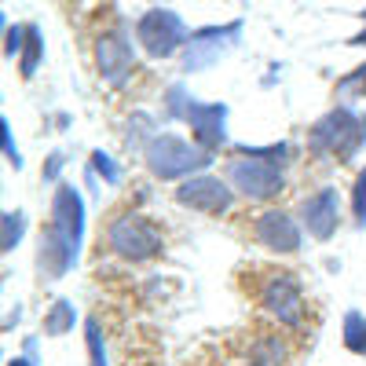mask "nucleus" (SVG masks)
Segmentation results:
<instances>
[{
    "label": "nucleus",
    "instance_id": "obj_26",
    "mask_svg": "<svg viewBox=\"0 0 366 366\" xmlns=\"http://www.w3.org/2000/svg\"><path fill=\"white\" fill-rule=\"evenodd\" d=\"M0 143H4V158H8V165L19 172V169H22V154H19V147H15V139H11L8 117H0Z\"/></svg>",
    "mask_w": 366,
    "mask_h": 366
},
{
    "label": "nucleus",
    "instance_id": "obj_2",
    "mask_svg": "<svg viewBox=\"0 0 366 366\" xmlns=\"http://www.w3.org/2000/svg\"><path fill=\"white\" fill-rule=\"evenodd\" d=\"M362 143H366V117L359 110H352V107L326 110L308 129V150L319 154V158L330 154L337 162H352Z\"/></svg>",
    "mask_w": 366,
    "mask_h": 366
},
{
    "label": "nucleus",
    "instance_id": "obj_11",
    "mask_svg": "<svg viewBox=\"0 0 366 366\" xmlns=\"http://www.w3.org/2000/svg\"><path fill=\"white\" fill-rule=\"evenodd\" d=\"M300 224L315 242H330L341 224V198L333 187H322L300 202Z\"/></svg>",
    "mask_w": 366,
    "mask_h": 366
},
{
    "label": "nucleus",
    "instance_id": "obj_4",
    "mask_svg": "<svg viewBox=\"0 0 366 366\" xmlns=\"http://www.w3.org/2000/svg\"><path fill=\"white\" fill-rule=\"evenodd\" d=\"M107 242L121 260H132V264L154 260L165 249L162 231L154 227V220L139 217V212H121V217H114L110 227H107Z\"/></svg>",
    "mask_w": 366,
    "mask_h": 366
},
{
    "label": "nucleus",
    "instance_id": "obj_5",
    "mask_svg": "<svg viewBox=\"0 0 366 366\" xmlns=\"http://www.w3.org/2000/svg\"><path fill=\"white\" fill-rule=\"evenodd\" d=\"M257 300L279 326L297 330L304 322V290H300V279L290 274V271L267 274V279L260 282V290H257Z\"/></svg>",
    "mask_w": 366,
    "mask_h": 366
},
{
    "label": "nucleus",
    "instance_id": "obj_31",
    "mask_svg": "<svg viewBox=\"0 0 366 366\" xmlns=\"http://www.w3.org/2000/svg\"><path fill=\"white\" fill-rule=\"evenodd\" d=\"M352 44H355V48H366V29H362L359 37H352Z\"/></svg>",
    "mask_w": 366,
    "mask_h": 366
},
{
    "label": "nucleus",
    "instance_id": "obj_30",
    "mask_svg": "<svg viewBox=\"0 0 366 366\" xmlns=\"http://www.w3.org/2000/svg\"><path fill=\"white\" fill-rule=\"evenodd\" d=\"M8 366H37V362H34V359H29V355H19V359H11Z\"/></svg>",
    "mask_w": 366,
    "mask_h": 366
},
{
    "label": "nucleus",
    "instance_id": "obj_20",
    "mask_svg": "<svg viewBox=\"0 0 366 366\" xmlns=\"http://www.w3.org/2000/svg\"><path fill=\"white\" fill-rule=\"evenodd\" d=\"M84 345H88V359H92V366H110V362H107V345H103L99 319H84Z\"/></svg>",
    "mask_w": 366,
    "mask_h": 366
},
{
    "label": "nucleus",
    "instance_id": "obj_3",
    "mask_svg": "<svg viewBox=\"0 0 366 366\" xmlns=\"http://www.w3.org/2000/svg\"><path fill=\"white\" fill-rule=\"evenodd\" d=\"M143 162H147L150 176H158V179H187L212 165V150L187 143L172 132H158L150 139V147L143 150Z\"/></svg>",
    "mask_w": 366,
    "mask_h": 366
},
{
    "label": "nucleus",
    "instance_id": "obj_28",
    "mask_svg": "<svg viewBox=\"0 0 366 366\" xmlns=\"http://www.w3.org/2000/svg\"><path fill=\"white\" fill-rule=\"evenodd\" d=\"M63 165H66V158L59 154V150H55V154H48V162H44V169H41V179H44V183H55L59 172H63Z\"/></svg>",
    "mask_w": 366,
    "mask_h": 366
},
{
    "label": "nucleus",
    "instance_id": "obj_25",
    "mask_svg": "<svg viewBox=\"0 0 366 366\" xmlns=\"http://www.w3.org/2000/svg\"><path fill=\"white\" fill-rule=\"evenodd\" d=\"M352 212H355V224L366 227V169L355 176V187H352Z\"/></svg>",
    "mask_w": 366,
    "mask_h": 366
},
{
    "label": "nucleus",
    "instance_id": "obj_19",
    "mask_svg": "<svg viewBox=\"0 0 366 366\" xmlns=\"http://www.w3.org/2000/svg\"><path fill=\"white\" fill-rule=\"evenodd\" d=\"M154 136H158V132H154V121H150V114H132L125 143H129L132 150H147Z\"/></svg>",
    "mask_w": 366,
    "mask_h": 366
},
{
    "label": "nucleus",
    "instance_id": "obj_14",
    "mask_svg": "<svg viewBox=\"0 0 366 366\" xmlns=\"http://www.w3.org/2000/svg\"><path fill=\"white\" fill-rule=\"evenodd\" d=\"M242 366H286V341L274 333H257L242 355Z\"/></svg>",
    "mask_w": 366,
    "mask_h": 366
},
{
    "label": "nucleus",
    "instance_id": "obj_16",
    "mask_svg": "<svg viewBox=\"0 0 366 366\" xmlns=\"http://www.w3.org/2000/svg\"><path fill=\"white\" fill-rule=\"evenodd\" d=\"M341 333H345V348L352 352V355H366V315L362 312H345V326H341Z\"/></svg>",
    "mask_w": 366,
    "mask_h": 366
},
{
    "label": "nucleus",
    "instance_id": "obj_15",
    "mask_svg": "<svg viewBox=\"0 0 366 366\" xmlns=\"http://www.w3.org/2000/svg\"><path fill=\"white\" fill-rule=\"evenodd\" d=\"M74 322H77V308H74V304L70 300H55L48 308V315H44V333H48V337H63V333L74 330Z\"/></svg>",
    "mask_w": 366,
    "mask_h": 366
},
{
    "label": "nucleus",
    "instance_id": "obj_1",
    "mask_svg": "<svg viewBox=\"0 0 366 366\" xmlns=\"http://www.w3.org/2000/svg\"><path fill=\"white\" fill-rule=\"evenodd\" d=\"M84 242V198L77 194L74 183H59L51 194V220L41 231L37 249V271L41 279L55 282L77 264Z\"/></svg>",
    "mask_w": 366,
    "mask_h": 366
},
{
    "label": "nucleus",
    "instance_id": "obj_29",
    "mask_svg": "<svg viewBox=\"0 0 366 366\" xmlns=\"http://www.w3.org/2000/svg\"><path fill=\"white\" fill-rule=\"evenodd\" d=\"M19 319H22V312H19V304H15V308L8 312V319H4V330H11V326H15Z\"/></svg>",
    "mask_w": 366,
    "mask_h": 366
},
{
    "label": "nucleus",
    "instance_id": "obj_27",
    "mask_svg": "<svg viewBox=\"0 0 366 366\" xmlns=\"http://www.w3.org/2000/svg\"><path fill=\"white\" fill-rule=\"evenodd\" d=\"M22 48H26V26H8V44H4V55H8V59H15V55H22Z\"/></svg>",
    "mask_w": 366,
    "mask_h": 366
},
{
    "label": "nucleus",
    "instance_id": "obj_21",
    "mask_svg": "<svg viewBox=\"0 0 366 366\" xmlns=\"http://www.w3.org/2000/svg\"><path fill=\"white\" fill-rule=\"evenodd\" d=\"M22 234H26V212H4V231H0V249L4 253H11L19 242H22Z\"/></svg>",
    "mask_w": 366,
    "mask_h": 366
},
{
    "label": "nucleus",
    "instance_id": "obj_22",
    "mask_svg": "<svg viewBox=\"0 0 366 366\" xmlns=\"http://www.w3.org/2000/svg\"><path fill=\"white\" fill-rule=\"evenodd\" d=\"M191 99L194 96L183 84H172L165 92V117H183V114H187V107H191Z\"/></svg>",
    "mask_w": 366,
    "mask_h": 366
},
{
    "label": "nucleus",
    "instance_id": "obj_17",
    "mask_svg": "<svg viewBox=\"0 0 366 366\" xmlns=\"http://www.w3.org/2000/svg\"><path fill=\"white\" fill-rule=\"evenodd\" d=\"M41 55H44V37H41V26H34V22H29V26H26V48H22V63H19L22 77H34V74H37Z\"/></svg>",
    "mask_w": 366,
    "mask_h": 366
},
{
    "label": "nucleus",
    "instance_id": "obj_13",
    "mask_svg": "<svg viewBox=\"0 0 366 366\" xmlns=\"http://www.w3.org/2000/svg\"><path fill=\"white\" fill-rule=\"evenodd\" d=\"M253 238L271 253H297L300 249V224L282 209H267L253 220Z\"/></svg>",
    "mask_w": 366,
    "mask_h": 366
},
{
    "label": "nucleus",
    "instance_id": "obj_12",
    "mask_svg": "<svg viewBox=\"0 0 366 366\" xmlns=\"http://www.w3.org/2000/svg\"><path fill=\"white\" fill-rule=\"evenodd\" d=\"M183 121L191 125L194 143L205 147V150H212V154H217V150L227 143V107L224 103H198V99H191Z\"/></svg>",
    "mask_w": 366,
    "mask_h": 366
},
{
    "label": "nucleus",
    "instance_id": "obj_18",
    "mask_svg": "<svg viewBox=\"0 0 366 366\" xmlns=\"http://www.w3.org/2000/svg\"><path fill=\"white\" fill-rule=\"evenodd\" d=\"M238 158H257V162H267V165H286L290 162V143H271V147H249V143H238Z\"/></svg>",
    "mask_w": 366,
    "mask_h": 366
},
{
    "label": "nucleus",
    "instance_id": "obj_7",
    "mask_svg": "<svg viewBox=\"0 0 366 366\" xmlns=\"http://www.w3.org/2000/svg\"><path fill=\"white\" fill-rule=\"evenodd\" d=\"M242 37V19L227 22V26H205V29H194L187 48H183V74H198V70H209L217 66L220 59L238 44Z\"/></svg>",
    "mask_w": 366,
    "mask_h": 366
},
{
    "label": "nucleus",
    "instance_id": "obj_23",
    "mask_svg": "<svg viewBox=\"0 0 366 366\" xmlns=\"http://www.w3.org/2000/svg\"><path fill=\"white\" fill-rule=\"evenodd\" d=\"M337 92H341L345 99H359V96H366V63L355 66L348 77H341V81H337Z\"/></svg>",
    "mask_w": 366,
    "mask_h": 366
},
{
    "label": "nucleus",
    "instance_id": "obj_8",
    "mask_svg": "<svg viewBox=\"0 0 366 366\" xmlns=\"http://www.w3.org/2000/svg\"><path fill=\"white\" fill-rule=\"evenodd\" d=\"M227 183L249 202H267L286 187V176L279 165H267L257 158H234L227 165Z\"/></svg>",
    "mask_w": 366,
    "mask_h": 366
},
{
    "label": "nucleus",
    "instance_id": "obj_6",
    "mask_svg": "<svg viewBox=\"0 0 366 366\" xmlns=\"http://www.w3.org/2000/svg\"><path fill=\"white\" fill-rule=\"evenodd\" d=\"M136 41L143 44L147 55H154V59H169L176 55L179 48H187L191 34H187V26H183V19L169 8H154V11H147L139 22H136Z\"/></svg>",
    "mask_w": 366,
    "mask_h": 366
},
{
    "label": "nucleus",
    "instance_id": "obj_24",
    "mask_svg": "<svg viewBox=\"0 0 366 366\" xmlns=\"http://www.w3.org/2000/svg\"><path fill=\"white\" fill-rule=\"evenodd\" d=\"M92 172H99L103 183H110V187H117V183H121V169L114 165L110 154H103V150H92Z\"/></svg>",
    "mask_w": 366,
    "mask_h": 366
},
{
    "label": "nucleus",
    "instance_id": "obj_10",
    "mask_svg": "<svg viewBox=\"0 0 366 366\" xmlns=\"http://www.w3.org/2000/svg\"><path fill=\"white\" fill-rule=\"evenodd\" d=\"M96 63H99V77L110 84V88H121L132 70H136V51H132V41L114 29V34H103L96 41Z\"/></svg>",
    "mask_w": 366,
    "mask_h": 366
},
{
    "label": "nucleus",
    "instance_id": "obj_9",
    "mask_svg": "<svg viewBox=\"0 0 366 366\" xmlns=\"http://www.w3.org/2000/svg\"><path fill=\"white\" fill-rule=\"evenodd\" d=\"M176 202L187 205V209H198V212H209V217H224V212L234 205V187H231V183H224L220 176L198 172V176L179 179Z\"/></svg>",
    "mask_w": 366,
    "mask_h": 366
}]
</instances>
